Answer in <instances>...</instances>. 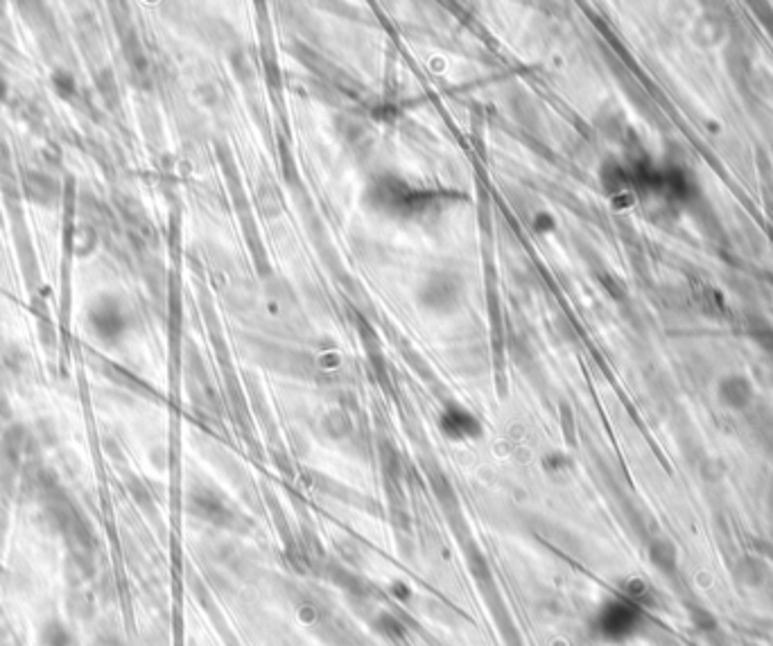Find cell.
<instances>
[{"mask_svg":"<svg viewBox=\"0 0 773 646\" xmlns=\"http://www.w3.org/2000/svg\"><path fill=\"white\" fill-rule=\"evenodd\" d=\"M642 615L629 601H611L597 615V631L604 640H627L640 628Z\"/></svg>","mask_w":773,"mask_h":646,"instance_id":"obj_1","label":"cell"},{"mask_svg":"<svg viewBox=\"0 0 773 646\" xmlns=\"http://www.w3.org/2000/svg\"><path fill=\"white\" fill-rule=\"evenodd\" d=\"M91 646H116L112 640H106V637H96V640L91 642Z\"/></svg>","mask_w":773,"mask_h":646,"instance_id":"obj_3","label":"cell"},{"mask_svg":"<svg viewBox=\"0 0 773 646\" xmlns=\"http://www.w3.org/2000/svg\"><path fill=\"white\" fill-rule=\"evenodd\" d=\"M41 640H43V646H71V635L57 621L48 624L46 631L41 633Z\"/></svg>","mask_w":773,"mask_h":646,"instance_id":"obj_2","label":"cell"}]
</instances>
